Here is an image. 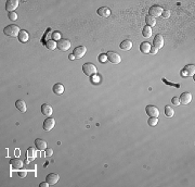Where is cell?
Returning a JSON list of instances; mask_svg holds the SVG:
<instances>
[{
  "label": "cell",
  "mask_w": 195,
  "mask_h": 187,
  "mask_svg": "<svg viewBox=\"0 0 195 187\" xmlns=\"http://www.w3.org/2000/svg\"><path fill=\"white\" fill-rule=\"evenodd\" d=\"M82 71H84L85 75L91 76V75H94L96 73V68L92 63H85L82 65Z\"/></svg>",
  "instance_id": "obj_2"
},
{
  "label": "cell",
  "mask_w": 195,
  "mask_h": 187,
  "mask_svg": "<svg viewBox=\"0 0 195 187\" xmlns=\"http://www.w3.org/2000/svg\"><path fill=\"white\" fill-rule=\"evenodd\" d=\"M153 47H155L156 49H162L164 47V37L160 35V34H157L155 37H154L153 40Z\"/></svg>",
  "instance_id": "obj_7"
},
{
  "label": "cell",
  "mask_w": 195,
  "mask_h": 187,
  "mask_svg": "<svg viewBox=\"0 0 195 187\" xmlns=\"http://www.w3.org/2000/svg\"><path fill=\"white\" fill-rule=\"evenodd\" d=\"M165 114L167 115L168 118H171V117H174V109L171 108V107H169V106H166V107H165Z\"/></svg>",
  "instance_id": "obj_26"
},
{
  "label": "cell",
  "mask_w": 195,
  "mask_h": 187,
  "mask_svg": "<svg viewBox=\"0 0 195 187\" xmlns=\"http://www.w3.org/2000/svg\"><path fill=\"white\" fill-rule=\"evenodd\" d=\"M142 35H143L145 38H150L152 36V27L150 26H144L143 30H142Z\"/></svg>",
  "instance_id": "obj_23"
},
{
  "label": "cell",
  "mask_w": 195,
  "mask_h": 187,
  "mask_svg": "<svg viewBox=\"0 0 195 187\" xmlns=\"http://www.w3.org/2000/svg\"><path fill=\"white\" fill-rule=\"evenodd\" d=\"M46 47H47L48 50H54V49L57 48V42L53 39L48 40V42H46Z\"/></svg>",
  "instance_id": "obj_24"
},
{
  "label": "cell",
  "mask_w": 195,
  "mask_h": 187,
  "mask_svg": "<svg viewBox=\"0 0 195 187\" xmlns=\"http://www.w3.org/2000/svg\"><path fill=\"white\" fill-rule=\"evenodd\" d=\"M145 23L147 24V26L152 27L156 24V20H155V18H153V16L146 15V18H145Z\"/></svg>",
  "instance_id": "obj_25"
},
{
  "label": "cell",
  "mask_w": 195,
  "mask_h": 187,
  "mask_svg": "<svg viewBox=\"0 0 195 187\" xmlns=\"http://www.w3.org/2000/svg\"><path fill=\"white\" fill-rule=\"evenodd\" d=\"M18 0H8L6 2V9L8 12H14V10L18 7Z\"/></svg>",
  "instance_id": "obj_8"
},
{
  "label": "cell",
  "mask_w": 195,
  "mask_h": 187,
  "mask_svg": "<svg viewBox=\"0 0 195 187\" xmlns=\"http://www.w3.org/2000/svg\"><path fill=\"white\" fill-rule=\"evenodd\" d=\"M41 113L43 115H46V117H50L53 113V109L48 103H43L41 106Z\"/></svg>",
  "instance_id": "obj_13"
},
{
  "label": "cell",
  "mask_w": 195,
  "mask_h": 187,
  "mask_svg": "<svg viewBox=\"0 0 195 187\" xmlns=\"http://www.w3.org/2000/svg\"><path fill=\"white\" fill-rule=\"evenodd\" d=\"M157 123H158V118H150L149 119V121H147V124L150 125V126H156L157 125Z\"/></svg>",
  "instance_id": "obj_27"
},
{
  "label": "cell",
  "mask_w": 195,
  "mask_h": 187,
  "mask_svg": "<svg viewBox=\"0 0 195 187\" xmlns=\"http://www.w3.org/2000/svg\"><path fill=\"white\" fill-rule=\"evenodd\" d=\"M35 146H36V148L39 151H43V150H46V148H47V142L40 138H37L36 140H35Z\"/></svg>",
  "instance_id": "obj_17"
},
{
  "label": "cell",
  "mask_w": 195,
  "mask_h": 187,
  "mask_svg": "<svg viewBox=\"0 0 195 187\" xmlns=\"http://www.w3.org/2000/svg\"><path fill=\"white\" fill-rule=\"evenodd\" d=\"M179 99H180V103L182 105H189L192 100V95L190 93H183Z\"/></svg>",
  "instance_id": "obj_15"
},
{
  "label": "cell",
  "mask_w": 195,
  "mask_h": 187,
  "mask_svg": "<svg viewBox=\"0 0 195 187\" xmlns=\"http://www.w3.org/2000/svg\"><path fill=\"white\" fill-rule=\"evenodd\" d=\"M68 58H69V60H75V59H76V58L74 57V54H69Z\"/></svg>",
  "instance_id": "obj_37"
},
{
  "label": "cell",
  "mask_w": 195,
  "mask_h": 187,
  "mask_svg": "<svg viewBox=\"0 0 195 187\" xmlns=\"http://www.w3.org/2000/svg\"><path fill=\"white\" fill-rule=\"evenodd\" d=\"M132 42L129 39H126L124 40V42H120V48L123 49V50H125V51H128V50H130V49L132 48Z\"/></svg>",
  "instance_id": "obj_18"
},
{
  "label": "cell",
  "mask_w": 195,
  "mask_h": 187,
  "mask_svg": "<svg viewBox=\"0 0 195 187\" xmlns=\"http://www.w3.org/2000/svg\"><path fill=\"white\" fill-rule=\"evenodd\" d=\"M34 157H35V150H34L33 148H29L27 150V158H34Z\"/></svg>",
  "instance_id": "obj_29"
},
{
  "label": "cell",
  "mask_w": 195,
  "mask_h": 187,
  "mask_svg": "<svg viewBox=\"0 0 195 187\" xmlns=\"http://www.w3.org/2000/svg\"><path fill=\"white\" fill-rule=\"evenodd\" d=\"M171 102H172V105H174V106H179V105H180V99H179L178 97H174V98L171 99Z\"/></svg>",
  "instance_id": "obj_31"
},
{
  "label": "cell",
  "mask_w": 195,
  "mask_h": 187,
  "mask_svg": "<svg viewBox=\"0 0 195 187\" xmlns=\"http://www.w3.org/2000/svg\"><path fill=\"white\" fill-rule=\"evenodd\" d=\"M48 185H49L48 182H42V183H40L39 186H40V187H48Z\"/></svg>",
  "instance_id": "obj_36"
},
{
  "label": "cell",
  "mask_w": 195,
  "mask_h": 187,
  "mask_svg": "<svg viewBox=\"0 0 195 187\" xmlns=\"http://www.w3.org/2000/svg\"><path fill=\"white\" fill-rule=\"evenodd\" d=\"M163 13V9L162 7L159 6H152L150 8V11H149V15L150 16H153V18H156V16H159V15H162Z\"/></svg>",
  "instance_id": "obj_9"
},
{
  "label": "cell",
  "mask_w": 195,
  "mask_h": 187,
  "mask_svg": "<svg viewBox=\"0 0 195 187\" xmlns=\"http://www.w3.org/2000/svg\"><path fill=\"white\" fill-rule=\"evenodd\" d=\"M59 180H60V176L57 173H50L46 177V182H48L49 185H54L55 183H57Z\"/></svg>",
  "instance_id": "obj_12"
},
{
  "label": "cell",
  "mask_w": 195,
  "mask_h": 187,
  "mask_svg": "<svg viewBox=\"0 0 195 187\" xmlns=\"http://www.w3.org/2000/svg\"><path fill=\"white\" fill-rule=\"evenodd\" d=\"M53 93L57 95H62L64 93V86L61 83H57L53 86Z\"/></svg>",
  "instance_id": "obj_21"
},
{
  "label": "cell",
  "mask_w": 195,
  "mask_h": 187,
  "mask_svg": "<svg viewBox=\"0 0 195 187\" xmlns=\"http://www.w3.org/2000/svg\"><path fill=\"white\" fill-rule=\"evenodd\" d=\"M15 106H16V108L20 110L21 112H26V110H27V106H26V102H25L24 100H21V99H18L16 102H15Z\"/></svg>",
  "instance_id": "obj_19"
},
{
  "label": "cell",
  "mask_w": 195,
  "mask_h": 187,
  "mask_svg": "<svg viewBox=\"0 0 195 187\" xmlns=\"http://www.w3.org/2000/svg\"><path fill=\"white\" fill-rule=\"evenodd\" d=\"M106 57H107V60L113 64H118L121 61V58H120L119 54L114 51H108L106 53Z\"/></svg>",
  "instance_id": "obj_3"
},
{
  "label": "cell",
  "mask_w": 195,
  "mask_h": 187,
  "mask_svg": "<svg viewBox=\"0 0 195 187\" xmlns=\"http://www.w3.org/2000/svg\"><path fill=\"white\" fill-rule=\"evenodd\" d=\"M10 164L12 166L13 170H21L23 166H24V162L22 160H20L18 158H14V159H11L10 161Z\"/></svg>",
  "instance_id": "obj_11"
},
{
  "label": "cell",
  "mask_w": 195,
  "mask_h": 187,
  "mask_svg": "<svg viewBox=\"0 0 195 187\" xmlns=\"http://www.w3.org/2000/svg\"><path fill=\"white\" fill-rule=\"evenodd\" d=\"M54 126H55V120L53 118L46 119L45 122H43V130L47 131V132L51 131Z\"/></svg>",
  "instance_id": "obj_10"
},
{
  "label": "cell",
  "mask_w": 195,
  "mask_h": 187,
  "mask_svg": "<svg viewBox=\"0 0 195 187\" xmlns=\"http://www.w3.org/2000/svg\"><path fill=\"white\" fill-rule=\"evenodd\" d=\"M162 16L165 19H168L169 16H170V11H169V10H163Z\"/></svg>",
  "instance_id": "obj_32"
},
{
  "label": "cell",
  "mask_w": 195,
  "mask_h": 187,
  "mask_svg": "<svg viewBox=\"0 0 195 187\" xmlns=\"http://www.w3.org/2000/svg\"><path fill=\"white\" fill-rule=\"evenodd\" d=\"M57 48H59V50L61 51H66L71 48V42L68 39H60L59 42H57Z\"/></svg>",
  "instance_id": "obj_4"
},
{
  "label": "cell",
  "mask_w": 195,
  "mask_h": 187,
  "mask_svg": "<svg viewBox=\"0 0 195 187\" xmlns=\"http://www.w3.org/2000/svg\"><path fill=\"white\" fill-rule=\"evenodd\" d=\"M158 52V49H156L155 47H151V49H150V53H152V54H156Z\"/></svg>",
  "instance_id": "obj_35"
},
{
  "label": "cell",
  "mask_w": 195,
  "mask_h": 187,
  "mask_svg": "<svg viewBox=\"0 0 195 187\" xmlns=\"http://www.w3.org/2000/svg\"><path fill=\"white\" fill-rule=\"evenodd\" d=\"M20 27L16 26L14 24H10L8 26L4 27V30H3V33L6 34L7 36H10V37H18L20 35Z\"/></svg>",
  "instance_id": "obj_1"
},
{
  "label": "cell",
  "mask_w": 195,
  "mask_h": 187,
  "mask_svg": "<svg viewBox=\"0 0 195 187\" xmlns=\"http://www.w3.org/2000/svg\"><path fill=\"white\" fill-rule=\"evenodd\" d=\"M52 38H53L54 40H55V42H59V40L61 39V35H60V33H59V32H54L53 34H52Z\"/></svg>",
  "instance_id": "obj_30"
},
{
  "label": "cell",
  "mask_w": 195,
  "mask_h": 187,
  "mask_svg": "<svg viewBox=\"0 0 195 187\" xmlns=\"http://www.w3.org/2000/svg\"><path fill=\"white\" fill-rule=\"evenodd\" d=\"M195 73V67L192 65V64H189V65H186L182 71V75L183 76H192L194 75Z\"/></svg>",
  "instance_id": "obj_14"
},
{
  "label": "cell",
  "mask_w": 195,
  "mask_h": 187,
  "mask_svg": "<svg viewBox=\"0 0 195 187\" xmlns=\"http://www.w3.org/2000/svg\"><path fill=\"white\" fill-rule=\"evenodd\" d=\"M8 16H9V19L11 21H16V20H18V14L15 12H9Z\"/></svg>",
  "instance_id": "obj_28"
},
{
  "label": "cell",
  "mask_w": 195,
  "mask_h": 187,
  "mask_svg": "<svg viewBox=\"0 0 195 187\" xmlns=\"http://www.w3.org/2000/svg\"><path fill=\"white\" fill-rule=\"evenodd\" d=\"M96 12H98V14H99L100 16H102V18H108V16L111 15V10L108 9V8H106V7H101V8H99Z\"/></svg>",
  "instance_id": "obj_16"
},
{
  "label": "cell",
  "mask_w": 195,
  "mask_h": 187,
  "mask_svg": "<svg viewBox=\"0 0 195 187\" xmlns=\"http://www.w3.org/2000/svg\"><path fill=\"white\" fill-rule=\"evenodd\" d=\"M145 111H146V114L150 117V118H158L159 115V110L157 107L155 106H146L145 108Z\"/></svg>",
  "instance_id": "obj_5"
},
{
  "label": "cell",
  "mask_w": 195,
  "mask_h": 187,
  "mask_svg": "<svg viewBox=\"0 0 195 187\" xmlns=\"http://www.w3.org/2000/svg\"><path fill=\"white\" fill-rule=\"evenodd\" d=\"M18 176H20V177L23 178V177H25V176L27 175V171H25V170H21V171H20V170H18Z\"/></svg>",
  "instance_id": "obj_34"
},
{
  "label": "cell",
  "mask_w": 195,
  "mask_h": 187,
  "mask_svg": "<svg viewBox=\"0 0 195 187\" xmlns=\"http://www.w3.org/2000/svg\"><path fill=\"white\" fill-rule=\"evenodd\" d=\"M151 47H152V46H151L149 42H144L140 45V50H141V52H143V53H150Z\"/></svg>",
  "instance_id": "obj_22"
},
{
  "label": "cell",
  "mask_w": 195,
  "mask_h": 187,
  "mask_svg": "<svg viewBox=\"0 0 195 187\" xmlns=\"http://www.w3.org/2000/svg\"><path fill=\"white\" fill-rule=\"evenodd\" d=\"M86 51H87V49L85 46H78L74 49V51H73V54H74V57L76 59H81V58L84 57L85 54H86Z\"/></svg>",
  "instance_id": "obj_6"
},
{
  "label": "cell",
  "mask_w": 195,
  "mask_h": 187,
  "mask_svg": "<svg viewBox=\"0 0 195 187\" xmlns=\"http://www.w3.org/2000/svg\"><path fill=\"white\" fill-rule=\"evenodd\" d=\"M45 154H46V156H47V157H51L52 154H53V150H52L51 148H46Z\"/></svg>",
  "instance_id": "obj_33"
},
{
  "label": "cell",
  "mask_w": 195,
  "mask_h": 187,
  "mask_svg": "<svg viewBox=\"0 0 195 187\" xmlns=\"http://www.w3.org/2000/svg\"><path fill=\"white\" fill-rule=\"evenodd\" d=\"M18 38L21 42H27L28 39H29V35H28V33H27L26 30H21Z\"/></svg>",
  "instance_id": "obj_20"
}]
</instances>
